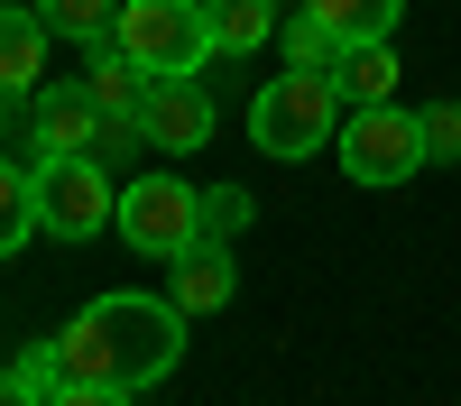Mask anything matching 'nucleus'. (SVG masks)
Returning a JSON list of instances; mask_svg holds the SVG:
<instances>
[{
    "label": "nucleus",
    "instance_id": "f257e3e1",
    "mask_svg": "<svg viewBox=\"0 0 461 406\" xmlns=\"http://www.w3.org/2000/svg\"><path fill=\"white\" fill-rule=\"evenodd\" d=\"M185 314L176 295H93L84 314H74L56 332V351L74 379H93V388H148V379H167V369L185 360Z\"/></svg>",
    "mask_w": 461,
    "mask_h": 406
},
{
    "label": "nucleus",
    "instance_id": "f03ea898",
    "mask_svg": "<svg viewBox=\"0 0 461 406\" xmlns=\"http://www.w3.org/2000/svg\"><path fill=\"white\" fill-rule=\"evenodd\" d=\"M341 121H351L341 84H332V74H304V65H286L277 84L249 102V139H258V158H314V148L341 139Z\"/></svg>",
    "mask_w": 461,
    "mask_h": 406
},
{
    "label": "nucleus",
    "instance_id": "7ed1b4c3",
    "mask_svg": "<svg viewBox=\"0 0 461 406\" xmlns=\"http://www.w3.org/2000/svg\"><path fill=\"white\" fill-rule=\"evenodd\" d=\"M111 47H121L130 65H148L167 84V74H203L212 47V19H203V0H121V19H111Z\"/></svg>",
    "mask_w": 461,
    "mask_h": 406
},
{
    "label": "nucleus",
    "instance_id": "20e7f679",
    "mask_svg": "<svg viewBox=\"0 0 461 406\" xmlns=\"http://www.w3.org/2000/svg\"><path fill=\"white\" fill-rule=\"evenodd\" d=\"M332 158H341V176H351V185H406L415 167L434 158V148H425V111H397V102H360L351 121H341Z\"/></svg>",
    "mask_w": 461,
    "mask_h": 406
},
{
    "label": "nucleus",
    "instance_id": "39448f33",
    "mask_svg": "<svg viewBox=\"0 0 461 406\" xmlns=\"http://www.w3.org/2000/svg\"><path fill=\"white\" fill-rule=\"evenodd\" d=\"M121 221L102 158H37V231L47 240H102Z\"/></svg>",
    "mask_w": 461,
    "mask_h": 406
},
{
    "label": "nucleus",
    "instance_id": "423d86ee",
    "mask_svg": "<svg viewBox=\"0 0 461 406\" xmlns=\"http://www.w3.org/2000/svg\"><path fill=\"white\" fill-rule=\"evenodd\" d=\"M121 240L139 258H185L203 240V194L194 185H176V176H139L121 185Z\"/></svg>",
    "mask_w": 461,
    "mask_h": 406
},
{
    "label": "nucleus",
    "instance_id": "0eeeda50",
    "mask_svg": "<svg viewBox=\"0 0 461 406\" xmlns=\"http://www.w3.org/2000/svg\"><path fill=\"white\" fill-rule=\"evenodd\" d=\"M28 111H37V158H93V148H102L93 84H37Z\"/></svg>",
    "mask_w": 461,
    "mask_h": 406
},
{
    "label": "nucleus",
    "instance_id": "6e6552de",
    "mask_svg": "<svg viewBox=\"0 0 461 406\" xmlns=\"http://www.w3.org/2000/svg\"><path fill=\"white\" fill-rule=\"evenodd\" d=\"M148 148H194L212 139V93H194V74H167V84H148V111H139Z\"/></svg>",
    "mask_w": 461,
    "mask_h": 406
},
{
    "label": "nucleus",
    "instance_id": "1a4fd4ad",
    "mask_svg": "<svg viewBox=\"0 0 461 406\" xmlns=\"http://www.w3.org/2000/svg\"><path fill=\"white\" fill-rule=\"evenodd\" d=\"M230 286H240V268H230V249L221 240H194L185 258H167V295L185 314H221L230 305Z\"/></svg>",
    "mask_w": 461,
    "mask_h": 406
},
{
    "label": "nucleus",
    "instance_id": "9d476101",
    "mask_svg": "<svg viewBox=\"0 0 461 406\" xmlns=\"http://www.w3.org/2000/svg\"><path fill=\"white\" fill-rule=\"evenodd\" d=\"M47 47H56V28L37 10H0V93H37L47 84Z\"/></svg>",
    "mask_w": 461,
    "mask_h": 406
},
{
    "label": "nucleus",
    "instance_id": "9b49d317",
    "mask_svg": "<svg viewBox=\"0 0 461 406\" xmlns=\"http://www.w3.org/2000/svg\"><path fill=\"white\" fill-rule=\"evenodd\" d=\"M84 84H93V102L111 111V121H139V111H148V84H158V74H148V65H130V56L111 47V37H102V47H93V74H84Z\"/></svg>",
    "mask_w": 461,
    "mask_h": 406
},
{
    "label": "nucleus",
    "instance_id": "f8f14e48",
    "mask_svg": "<svg viewBox=\"0 0 461 406\" xmlns=\"http://www.w3.org/2000/svg\"><path fill=\"white\" fill-rule=\"evenodd\" d=\"M332 84H341V102H388L397 93V47L388 37H360V47H341V65H332Z\"/></svg>",
    "mask_w": 461,
    "mask_h": 406
},
{
    "label": "nucleus",
    "instance_id": "ddd939ff",
    "mask_svg": "<svg viewBox=\"0 0 461 406\" xmlns=\"http://www.w3.org/2000/svg\"><path fill=\"white\" fill-rule=\"evenodd\" d=\"M203 19H212L221 56H258L267 37H277V0H203Z\"/></svg>",
    "mask_w": 461,
    "mask_h": 406
},
{
    "label": "nucleus",
    "instance_id": "4468645a",
    "mask_svg": "<svg viewBox=\"0 0 461 406\" xmlns=\"http://www.w3.org/2000/svg\"><path fill=\"white\" fill-rule=\"evenodd\" d=\"M341 47H360V37H397V19H406V0H304Z\"/></svg>",
    "mask_w": 461,
    "mask_h": 406
},
{
    "label": "nucleus",
    "instance_id": "2eb2a0df",
    "mask_svg": "<svg viewBox=\"0 0 461 406\" xmlns=\"http://www.w3.org/2000/svg\"><path fill=\"white\" fill-rule=\"evenodd\" d=\"M28 240H37V176L0 158V258L28 249Z\"/></svg>",
    "mask_w": 461,
    "mask_h": 406
},
{
    "label": "nucleus",
    "instance_id": "dca6fc26",
    "mask_svg": "<svg viewBox=\"0 0 461 406\" xmlns=\"http://www.w3.org/2000/svg\"><path fill=\"white\" fill-rule=\"evenodd\" d=\"M37 19H47L56 37H74V47H102L111 19H121V0H37Z\"/></svg>",
    "mask_w": 461,
    "mask_h": 406
},
{
    "label": "nucleus",
    "instance_id": "f3484780",
    "mask_svg": "<svg viewBox=\"0 0 461 406\" xmlns=\"http://www.w3.org/2000/svg\"><path fill=\"white\" fill-rule=\"evenodd\" d=\"M277 47H286V65H304V74H332L341 65V37L304 10V19H277Z\"/></svg>",
    "mask_w": 461,
    "mask_h": 406
},
{
    "label": "nucleus",
    "instance_id": "a211bd4d",
    "mask_svg": "<svg viewBox=\"0 0 461 406\" xmlns=\"http://www.w3.org/2000/svg\"><path fill=\"white\" fill-rule=\"evenodd\" d=\"M230 231H249V194L240 185H212L203 194V240H230Z\"/></svg>",
    "mask_w": 461,
    "mask_h": 406
},
{
    "label": "nucleus",
    "instance_id": "6ab92c4d",
    "mask_svg": "<svg viewBox=\"0 0 461 406\" xmlns=\"http://www.w3.org/2000/svg\"><path fill=\"white\" fill-rule=\"evenodd\" d=\"M10 369H19V379H28V388H47V397H56V388L74 379V369H65V351H56V342H28V351H19Z\"/></svg>",
    "mask_w": 461,
    "mask_h": 406
},
{
    "label": "nucleus",
    "instance_id": "aec40b11",
    "mask_svg": "<svg viewBox=\"0 0 461 406\" xmlns=\"http://www.w3.org/2000/svg\"><path fill=\"white\" fill-rule=\"evenodd\" d=\"M425 148H434V158H461V102H434L425 111Z\"/></svg>",
    "mask_w": 461,
    "mask_h": 406
},
{
    "label": "nucleus",
    "instance_id": "412c9836",
    "mask_svg": "<svg viewBox=\"0 0 461 406\" xmlns=\"http://www.w3.org/2000/svg\"><path fill=\"white\" fill-rule=\"evenodd\" d=\"M47 406H130V388H93V379H65Z\"/></svg>",
    "mask_w": 461,
    "mask_h": 406
},
{
    "label": "nucleus",
    "instance_id": "4be33fe9",
    "mask_svg": "<svg viewBox=\"0 0 461 406\" xmlns=\"http://www.w3.org/2000/svg\"><path fill=\"white\" fill-rule=\"evenodd\" d=\"M0 406H37V388L19 379V369H0Z\"/></svg>",
    "mask_w": 461,
    "mask_h": 406
}]
</instances>
